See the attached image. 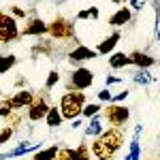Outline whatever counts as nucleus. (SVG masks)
<instances>
[{
  "mask_svg": "<svg viewBox=\"0 0 160 160\" xmlns=\"http://www.w3.org/2000/svg\"><path fill=\"white\" fill-rule=\"evenodd\" d=\"M128 58H130V64H135L137 68H145V71L156 64V58H152L145 51H132V53H128Z\"/></svg>",
  "mask_w": 160,
  "mask_h": 160,
  "instance_id": "nucleus-14",
  "label": "nucleus"
},
{
  "mask_svg": "<svg viewBox=\"0 0 160 160\" xmlns=\"http://www.w3.org/2000/svg\"><path fill=\"white\" fill-rule=\"evenodd\" d=\"M13 113V107H11V102H9V96L7 98H0V118H9Z\"/></svg>",
  "mask_w": 160,
  "mask_h": 160,
  "instance_id": "nucleus-30",
  "label": "nucleus"
},
{
  "mask_svg": "<svg viewBox=\"0 0 160 160\" xmlns=\"http://www.w3.org/2000/svg\"><path fill=\"white\" fill-rule=\"evenodd\" d=\"M88 105L86 100V92H79V90H75V92H64L60 96V111H62V118L64 120H77V118H81V111L83 107Z\"/></svg>",
  "mask_w": 160,
  "mask_h": 160,
  "instance_id": "nucleus-2",
  "label": "nucleus"
},
{
  "mask_svg": "<svg viewBox=\"0 0 160 160\" xmlns=\"http://www.w3.org/2000/svg\"><path fill=\"white\" fill-rule=\"evenodd\" d=\"M41 149V143H32V141H22L17 148H13L11 152L7 154H0V160H11V158H19V156H26L30 152H38Z\"/></svg>",
  "mask_w": 160,
  "mask_h": 160,
  "instance_id": "nucleus-11",
  "label": "nucleus"
},
{
  "mask_svg": "<svg viewBox=\"0 0 160 160\" xmlns=\"http://www.w3.org/2000/svg\"><path fill=\"white\" fill-rule=\"evenodd\" d=\"M56 160H77V149L75 148H60Z\"/></svg>",
  "mask_w": 160,
  "mask_h": 160,
  "instance_id": "nucleus-26",
  "label": "nucleus"
},
{
  "mask_svg": "<svg viewBox=\"0 0 160 160\" xmlns=\"http://www.w3.org/2000/svg\"><path fill=\"white\" fill-rule=\"evenodd\" d=\"M111 2H115V4H120V2H124V0H111Z\"/></svg>",
  "mask_w": 160,
  "mask_h": 160,
  "instance_id": "nucleus-37",
  "label": "nucleus"
},
{
  "mask_svg": "<svg viewBox=\"0 0 160 160\" xmlns=\"http://www.w3.org/2000/svg\"><path fill=\"white\" fill-rule=\"evenodd\" d=\"M130 19H132V11H130L128 7H122V9H118V11L109 17V26H113V28H122V26H126Z\"/></svg>",
  "mask_w": 160,
  "mask_h": 160,
  "instance_id": "nucleus-15",
  "label": "nucleus"
},
{
  "mask_svg": "<svg viewBox=\"0 0 160 160\" xmlns=\"http://www.w3.org/2000/svg\"><path fill=\"white\" fill-rule=\"evenodd\" d=\"M100 109H102V107H100L98 102H88L86 107H83V111H81V118H88V120H90V118L98 115Z\"/></svg>",
  "mask_w": 160,
  "mask_h": 160,
  "instance_id": "nucleus-25",
  "label": "nucleus"
},
{
  "mask_svg": "<svg viewBox=\"0 0 160 160\" xmlns=\"http://www.w3.org/2000/svg\"><path fill=\"white\" fill-rule=\"evenodd\" d=\"M34 96H37V94H34L32 90L24 88V90H17L13 96H9V102H11L13 111H22V109H28V107L32 105Z\"/></svg>",
  "mask_w": 160,
  "mask_h": 160,
  "instance_id": "nucleus-9",
  "label": "nucleus"
},
{
  "mask_svg": "<svg viewBox=\"0 0 160 160\" xmlns=\"http://www.w3.org/2000/svg\"><path fill=\"white\" fill-rule=\"evenodd\" d=\"M34 53H41V56H51L53 53V45H51V41L47 38H38V43L34 45Z\"/></svg>",
  "mask_w": 160,
  "mask_h": 160,
  "instance_id": "nucleus-21",
  "label": "nucleus"
},
{
  "mask_svg": "<svg viewBox=\"0 0 160 160\" xmlns=\"http://www.w3.org/2000/svg\"><path fill=\"white\" fill-rule=\"evenodd\" d=\"M120 38H122V34H120L118 30H115V32H111L107 38H102V41L98 43V47H96L98 56H111V53L115 51V47H118Z\"/></svg>",
  "mask_w": 160,
  "mask_h": 160,
  "instance_id": "nucleus-12",
  "label": "nucleus"
},
{
  "mask_svg": "<svg viewBox=\"0 0 160 160\" xmlns=\"http://www.w3.org/2000/svg\"><path fill=\"white\" fill-rule=\"evenodd\" d=\"M22 37V30L17 26V19L9 13H0V43H13Z\"/></svg>",
  "mask_w": 160,
  "mask_h": 160,
  "instance_id": "nucleus-6",
  "label": "nucleus"
},
{
  "mask_svg": "<svg viewBox=\"0 0 160 160\" xmlns=\"http://www.w3.org/2000/svg\"><path fill=\"white\" fill-rule=\"evenodd\" d=\"M71 126H73V130H77V128L81 126V118H77V120H73V122H71Z\"/></svg>",
  "mask_w": 160,
  "mask_h": 160,
  "instance_id": "nucleus-36",
  "label": "nucleus"
},
{
  "mask_svg": "<svg viewBox=\"0 0 160 160\" xmlns=\"http://www.w3.org/2000/svg\"><path fill=\"white\" fill-rule=\"evenodd\" d=\"M128 96H130V92H128V90H122L120 94H115V96L111 98V102H115V105H120V102H122V100H126Z\"/></svg>",
  "mask_w": 160,
  "mask_h": 160,
  "instance_id": "nucleus-34",
  "label": "nucleus"
},
{
  "mask_svg": "<svg viewBox=\"0 0 160 160\" xmlns=\"http://www.w3.org/2000/svg\"><path fill=\"white\" fill-rule=\"evenodd\" d=\"M49 90H45L43 94L38 92L34 100H32V105L26 109V118H28V122H41V120H45L47 118V113H49Z\"/></svg>",
  "mask_w": 160,
  "mask_h": 160,
  "instance_id": "nucleus-3",
  "label": "nucleus"
},
{
  "mask_svg": "<svg viewBox=\"0 0 160 160\" xmlns=\"http://www.w3.org/2000/svg\"><path fill=\"white\" fill-rule=\"evenodd\" d=\"M98 17H100V11L96 7H88V9L77 13V19L79 22H83V19H98Z\"/></svg>",
  "mask_w": 160,
  "mask_h": 160,
  "instance_id": "nucleus-23",
  "label": "nucleus"
},
{
  "mask_svg": "<svg viewBox=\"0 0 160 160\" xmlns=\"http://www.w3.org/2000/svg\"><path fill=\"white\" fill-rule=\"evenodd\" d=\"M15 64H17V58H15L13 53H4V56H0V75H7Z\"/></svg>",
  "mask_w": 160,
  "mask_h": 160,
  "instance_id": "nucleus-20",
  "label": "nucleus"
},
{
  "mask_svg": "<svg viewBox=\"0 0 160 160\" xmlns=\"http://www.w3.org/2000/svg\"><path fill=\"white\" fill-rule=\"evenodd\" d=\"M58 145H49V148H41L38 152H34L32 160H56L58 156Z\"/></svg>",
  "mask_w": 160,
  "mask_h": 160,
  "instance_id": "nucleus-19",
  "label": "nucleus"
},
{
  "mask_svg": "<svg viewBox=\"0 0 160 160\" xmlns=\"http://www.w3.org/2000/svg\"><path fill=\"white\" fill-rule=\"evenodd\" d=\"M132 81H135V83H139V86H149V83L154 81V77L149 75V71H145V68H139V71L132 75Z\"/></svg>",
  "mask_w": 160,
  "mask_h": 160,
  "instance_id": "nucleus-22",
  "label": "nucleus"
},
{
  "mask_svg": "<svg viewBox=\"0 0 160 160\" xmlns=\"http://www.w3.org/2000/svg\"><path fill=\"white\" fill-rule=\"evenodd\" d=\"M58 2H60V0H58Z\"/></svg>",
  "mask_w": 160,
  "mask_h": 160,
  "instance_id": "nucleus-39",
  "label": "nucleus"
},
{
  "mask_svg": "<svg viewBox=\"0 0 160 160\" xmlns=\"http://www.w3.org/2000/svg\"><path fill=\"white\" fill-rule=\"evenodd\" d=\"M11 15L15 17V19H17V17H19V19H24V17H28V11L22 9V7H15V4H13V7H11Z\"/></svg>",
  "mask_w": 160,
  "mask_h": 160,
  "instance_id": "nucleus-31",
  "label": "nucleus"
},
{
  "mask_svg": "<svg viewBox=\"0 0 160 160\" xmlns=\"http://www.w3.org/2000/svg\"><path fill=\"white\" fill-rule=\"evenodd\" d=\"M0 13H2V11H0Z\"/></svg>",
  "mask_w": 160,
  "mask_h": 160,
  "instance_id": "nucleus-40",
  "label": "nucleus"
},
{
  "mask_svg": "<svg viewBox=\"0 0 160 160\" xmlns=\"http://www.w3.org/2000/svg\"><path fill=\"white\" fill-rule=\"evenodd\" d=\"M158 41H160V28H158Z\"/></svg>",
  "mask_w": 160,
  "mask_h": 160,
  "instance_id": "nucleus-38",
  "label": "nucleus"
},
{
  "mask_svg": "<svg viewBox=\"0 0 160 160\" xmlns=\"http://www.w3.org/2000/svg\"><path fill=\"white\" fill-rule=\"evenodd\" d=\"M92 83H94V73L86 66H75V71L71 73V81L66 83V92H75V90L83 92Z\"/></svg>",
  "mask_w": 160,
  "mask_h": 160,
  "instance_id": "nucleus-5",
  "label": "nucleus"
},
{
  "mask_svg": "<svg viewBox=\"0 0 160 160\" xmlns=\"http://www.w3.org/2000/svg\"><path fill=\"white\" fill-rule=\"evenodd\" d=\"M22 122H24V113H22V111H13L11 115L7 118V124H4V126H11L13 130H17V128L22 126Z\"/></svg>",
  "mask_w": 160,
  "mask_h": 160,
  "instance_id": "nucleus-24",
  "label": "nucleus"
},
{
  "mask_svg": "<svg viewBox=\"0 0 160 160\" xmlns=\"http://www.w3.org/2000/svg\"><path fill=\"white\" fill-rule=\"evenodd\" d=\"M105 83H107V88L109 86H118V83H122V79L115 77V75H107V77H105Z\"/></svg>",
  "mask_w": 160,
  "mask_h": 160,
  "instance_id": "nucleus-35",
  "label": "nucleus"
},
{
  "mask_svg": "<svg viewBox=\"0 0 160 160\" xmlns=\"http://www.w3.org/2000/svg\"><path fill=\"white\" fill-rule=\"evenodd\" d=\"M105 132V128H102V120H100V115H94V118H90V122L86 126V137H100Z\"/></svg>",
  "mask_w": 160,
  "mask_h": 160,
  "instance_id": "nucleus-17",
  "label": "nucleus"
},
{
  "mask_svg": "<svg viewBox=\"0 0 160 160\" xmlns=\"http://www.w3.org/2000/svg\"><path fill=\"white\" fill-rule=\"evenodd\" d=\"M130 64V58H128V53H124V51H113L109 56V66L113 71H120V68H126Z\"/></svg>",
  "mask_w": 160,
  "mask_h": 160,
  "instance_id": "nucleus-16",
  "label": "nucleus"
},
{
  "mask_svg": "<svg viewBox=\"0 0 160 160\" xmlns=\"http://www.w3.org/2000/svg\"><path fill=\"white\" fill-rule=\"evenodd\" d=\"M98 58V51L88 47V45H75L73 49L68 51V62L71 64H83L88 60H94Z\"/></svg>",
  "mask_w": 160,
  "mask_h": 160,
  "instance_id": "nucleus-8",
  "label": "nucleus"
},
{
  "mask_svg": "<svg viewBox=\"0 0 160 160\" xmlns=\"http://www.w3.org/2000/svg\"><path fill=\"white\" fill-rule=\"evenodd\" d=\"M102 115H105V120H107L111 126H115V128H124L126 122L130 120V109H128L126 105L109 102V107H105Z\"/></svg>",
  "mask_w": 160,
  "mask_h": 160,
  "instance_id": "nucleus-7",
  "label": "nucleus"
},
{
  "mask_svg": "<svg viewBox=\"0 0 160 160\" xmlns=\"http://www.w3.org/2000/svg\"><path fill=\"white\" fill-rule=\"evenodd\" d=\"M62 122H64V118H62L60 107H58V105H51L49 113H47V118H45V124H47L49 128H58V126H62Z\"/></svg>",
  "mask_w": 160,
  "mask_h": 160,
  "instance_id": "nucleus-18",
  "label": "nucleus"
},
{
  "mask_svg": "<svg viewBox=\"0 0 160 160\" xmlns=\"http://www.w3.org/2000/svg\"><path fill=\"white\" fill-rule=\"evenodd\" d=\"M49 37L53 41H73L75 38V26L66 19V17H53L49 22Z\"/></svg>",
  "mask_w": 160,
  "mask_h": 160,
  "instance_id": "nucleus-4",
  "label": "nucleus"
},
{
  "mask_svg": "<svg viewBox=\"0 0 160 160\" xmlns=\"http://www.w3.org/2000/svg\"><path fill=\"white\" fill-rule=\"evenodd\" d=\"M111 98H113V94H111L109 88H102L98 92V100H102V102H111Z\"/></svg>",
  "mask_w": 160,
  "mask_h": 160,
  "instance_id": "nucleus-33",
  "label": "nucleus"
},
{
  "mask_svg": "<svg viewBox=\"0 0 160 160\" xmlns=\"http://www.w3.org/2000/svg\"><path fill=\"white\" fill-rule=\"evenodd\" d=\"M141 132H143V126L137 124L135 132H132V139H130V149H128V154H126L124 160H141V148H139V137H141Z\"/></svg>",
  "mask_w": 160,
  "mask_h": 160,
  "instance_id": "nucleus-13",
  "label": "nucleus"
},
{
  "mask_svg": "<svg viewBox=\"0 0 160 160\" xmlns=\"http://www.w3.org/2000/svg\"><path fill=\"white\" fill-rule=\"evenodd\" d=\"M128 4H130V11H143L148 0H128Z\"/></svg>",
  "mask_w": 160,
  "mask_h": 160,
  "instance_id": "nucleus-32",
  "label": "nucleus"
},
{
  "mask_svg": "<svg viewBox=\"0 0 160 160\" xmlns=\"http://www.w3.org/2000/svg\"><path fill=\"white\" fill-rule=\"evenodd\" d=\"M15 135V130H13L11 126H2L0 128V145H4V143H9Z\"/></svg>",
  "mask_w": 160,
  "mask_h": 160,
  "instance_id": "nucleus-29",
  "label": "nucleus"
},
{
  "mask_svg": "<svg viewBox=\"0 0 160 160\" xmlns=\"http://www.w3.org/2000/svg\"><path fill=\"white\" fill-rule=\"evenodd\" d=\"M92 152H90V145L88 143H81L79 148H77V160H92Z\"/></svg>",
  "mask_w": 160,
  "mask_h": 160,
  "instance_id": "nucleus-28",
  "label": "nucleus"
},
{
  "mask_svg": "<svg viewBox=\"0 0 160 160\" xmlns=\"http://www.w3.org/2000/svg\"><path fill=\"white\" fill-rule=\"evenodd\" d=\"M43 34H49V24L43 22L41 17H32L28 22V26L22 30V37H38L41 38Z\"/></svg>",
  "mask_w": 160,
  "mask_h": 160,
  "instance_id": "nucleus-10",
  "label": "nucleus"
},
{
  "mask_svg": "<svg viewBox=\"0 0 160 160\" xmlns=\"http://www.w3.org/2000/svg\"><path fill=\"white\" fill-rule=\"evenodd\" d=\"M124 145V128H109L100 137H96L90 145V152L94 160H113V156L122 149Z\"/></svg>",
  "mask_w": 160,
  "mask_h": 160,
  "instance_id": "nucleus-1",
  "label": "nucleus"
},
{
  "mask_svg": "<svg viewBox=\"0 0 160 160\" xmlns=\"http://www.w3.org/2000/svg\"><path fill=\"white\" fill-rule=\"evenodd\" d=\"M58 83H60V73L58 71H49L47 79H45V90H53Z\"/></svg>",
  "mask_w": 160,
  "mask_h": 160,
  "instance_id": "nucleus-27",
  "label": "nucleus"
}]
</instances>
